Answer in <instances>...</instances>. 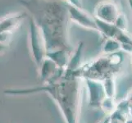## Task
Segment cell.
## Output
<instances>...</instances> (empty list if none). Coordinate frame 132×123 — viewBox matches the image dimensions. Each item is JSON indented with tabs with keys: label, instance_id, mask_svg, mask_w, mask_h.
Wrapping results in <instances>:
<instances>
[{
	"label": "cell",
	"instance_id": "cell-4",
	"mask_svg": "<svg viewBox=\"0 0 132 123\" xmlns=\"http://www.w3.org/2000/svg\"><path fill=\"white\" fill-rule=\"evenodd\" d=\"M121 48H122L121 44L115 39H108L103 46V52L108 54L116 53Z\"/></svg>",
	"mask_w": 132,
	"mask_h": 123
},
{
	"label": "cell",
	"instance_id": "cell-5",
	"mask_svg": "<svg viewBox=\"0 0 132 123\" xmlns=\"http://www.w3.org/2000/svg\"><path fill=\"white\" fill-rule=\"evenodd\" d=\"M116 108H117V103L115 101V98L107 97L103 101L101 107H100V110H102L105 114L109 116L116 110Z\"/></svg>",
	"mask_w": 132,
	"mask_h": 123
},
{
	"label": "cell",
	"instance_id": "cell-2",
	"mask_svg": "<svg viewBox=\"0 0 132 123\" xmlns=\"http://www.w3.org/2000/svg\"><path fill=\"white\" fill-rule=\"evenodd\" d=\"M121 58L119 53H112L107 58L99 59L80 67H79L73 73L82 80L91 79L103 81L108 78L116 77L120 69L119 66L122 62Z\"/></svg>",
	"mask_w": 132,
	"mask_h": 123
},
{
	"label": "cell",
	"instance_id": "cell-8",
	"mask_svg": "<svg viewBox=\"0 0 132 123\" xmlns=\"http://www.w3.org/2000/svg\"><path fill=\"white\" fill-rule=\"evenodd\" d=\"M126 100L129 102L130 103V114L132 116V89L130 91V92L128 93V94H127V96H126Z\"/></svg>",
	"mask_w": 132,
	"mask_h": 123
},
{
	"label": "cell",
	"instance_id": "cell-3",
	"mask_svg": "<svg viewBox=\"0 0 132 123\" xmlns=\"http://www.w3.org/2000/svg\"><path fill=\"white\" fill-rule=\"evenodd\" d=\"M83 81L87 89L89 106L93 108L100 109L103 101L108 97L103 82L91 79H85Z\"/></svg>",
	"mask_w": 132,
	"mask_h": 123
},
{
	"label": "cell",
	"instance_id": "cell-7",
	"mask_svg": "<svg viewBox=\"0 0 132 123\" xmlns=\"http://www.w3.org/2000/svg\"><path fill=\"white\" fill-rule=\"evenodd\" d=\"M128 117V115L116 108V110L108 116V123H126Z\"/></svg>",
	"mask_w": 132,
	"mask_h": 123
},
{
	"label": "cell",
	"instance_id": "cell-9",
	"mask_svg": "<svg viewBox=\"0 0 132 123\" xmlns=\"http://www.w3.org/2000/svg\"><path fill=\"white\" fill-rule=\"evenodd\" d=\"M126 123H132V116H130L127 118L126 121Z\"/></svg>",
	"mask_w": 132,
	"mask_h": 123
},
{
	"label": "cell",
	"instance_id": "cell-6",
	"mask_svg": "<svg viewBox=\"0 0 132 123\" xmlns=\"http://www.w3.org/2000/svg\"><path fill=\"white\" fill-rule=\"evenodd\" d=\"M104 89L108 97L115 98L116 95V77H111L108 78L105 80L102 81Z\"/></svg>",
	"mask_w": 132,
	"mask_h": 123
},
{
	"label": "cell",
	"instance_id": "cell-1",
	"mask_svg": "<svg viewBox=\"0 0 132 123\" xmlns=\"http://www.w3.org/2000/svg\"><path fill=\"white\" fill-rule=\"evenodd\" d=\"M82 79L74 75L73 71L66 69L63 75L56 76L39 87L7 89L6 93L10 94L48 93L58 106L66 123H78L82 99Z\"/></svg>",
	"mask_w": 132,
	"mask_h": 123
}]
</instances>
